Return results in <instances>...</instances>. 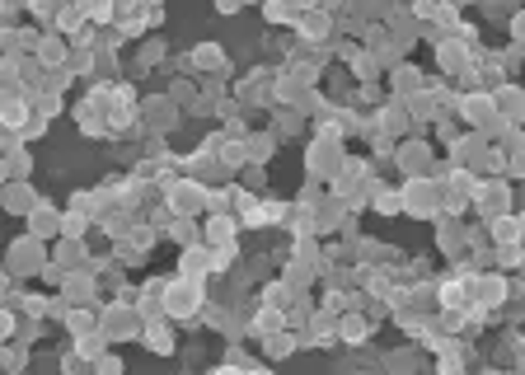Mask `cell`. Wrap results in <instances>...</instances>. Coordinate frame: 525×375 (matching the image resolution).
I'll return each mask as SVG.
<instances>
[{
  "label": "cell",
  "mask_w": 525,
  "mask_h": 375,
  "mask_svg": "<svg viewBox=\"0 0 525 375\" xmlns=\"http://www.w3.org/2000/svg\"><path fill=\"white\" fill-rule=\"evenodd\" d=\"M399 192H404V211H408V216H422V221H436L441 216V178L436 174L408 178Z\"/></svg>",
  "instance_id": "4"
},
{
  "label": "cell",
  "mask_w": 525,
  "mask_h": 375,
  "mask_svg": "<svg viewBox=\"0 0 525 375\" xmlns=\"http://www.w3.org/2000/svg\"><path fill=\"white\" fill-rule=\"evenodd\" d=\"M305 118H310L305 108H295V104H277V108H272V132H277V137H295V132L305 127Z\"/></svg>",
  "instance_id": "23"
},
{
  "label": "cell",
  "mask_w": 525,
  "mask_h": 375,
  "mask_svg": "<svg viewBox=\"0 0 525 375\" xmlns=\"http://www.w3.org/2000/svg\"><path fill=\"white\" fill-rule=\"evenodd\" d=\"M516 366H521V371H525V352H521V356H516Z\"/></svg>",
  "instance_id": "39"
},
{
  "label": "cell",
  "mask_w": 525,
  "mask_h": 375,
  "mask_svg": "<svg viewBox=\"0 0 525 375\" xmlns=\"http://www.w3.org/2000/svg\"><path fill=\"white\" fill-rule=\"evenodd\" d=\"M488 94H492V104H498V113L506 122H525V90L521 85H498Z\"/></svg>",
  "instance_id": "16"
},
{
  "label": "cell",
  "mask_w": 525,
  "mask_h": 375,
  "mask_svg": "<svg viewBox=\"0 0 525 375\" xmlns=\"http://www.w3.org/2000/svg\"><path fill=\"white\" fill-rule=\"evenodd\" d=\"M164 235H169L178 249H188V244L202 239V225H197V216H169V225H164Z\"/></svg>",
  "instance_id": "27"
},
{
  "label": "cell",
  "mask_w": 525,
  "mask_h": 375,
  "mask_svg": "<svg viewBox=\"0 0 525 375\" xmlns=\"http://www.w3.org/2000/svg\"><path fill=\"white\" fill-rule=\"evenodd\" d=\"M137 61H141V71H151V66H160V61H164V43H160V38H151V43H141V52H137Z\"/></svg>",
  "instance_id": "30"
},
{
  "label": "cell",
  "mask_w": 525,
  "mask_h": 375,
  "mask_svg": "<svg viewBox=\"0 0 525 375\" xmlns=\"http://www.w3.org/2000/svg\"><path fill=\"white\" fill-rule=\"evenodd\" d=\"M506 291H512V286L502 282V272H483V277H479V305L502 309V305H506Z\"/></svg>",
  "instance_id": "26"
},
{
  "label": "cell",
  "mask_w": 525,
  "mask_h": 375,
  "mask_svg": "<svg viewBox=\"0 0 525 375\" xmlns=\"http://www.w3.org/2000/svg\"><path fill=\"white\" fill-rule=\"evenodd\" d=\"M52 258L71 272V268H94V258H90V249H85V239H71V235H61L57 239V249H52Z\"/></svg>",
  "instance_id": "18"
},
{
  "label": "cell",
  "mask_w": 525,
  "mask_h": 375,
  "mask_svg": "<svg viewBox=\"0 0 525 375\" xmlns=\"http://www.w3.org/2000/svg\"><path fill=\"white\" fill-rule=\"evenodd\" d=\"M277 132H249L244 137V151H249V165H268V160L277 155Z\"/></svg>",
  "instance_id": "25"
},
{
  "label": "cell",
  "mask_w": 525,
  "mask_h": 375,
  "mask_svg": "<svg viewBox=\"0 0 525 375\" xmlns=\"http://www.w3.org/2000/svg\"><path fill=\"white\" fill-rule=\"evenodd\" d=\"M375 127H380V132H389L394 141H404L408 132H413V113H408V99H399V94H394V99L375 113Z\"/></svg>",
  "instance_id": "14"
},
{
  "label": "cell",
  "mask_w": 525,
  "mask_h": 375,
  "mask_svg": "<svg viewBox=\"0 0 525 375\" xmlns=\"http://www.w3.org/2000/svg\"><path fill=\"white\" fill-rule=\"evenodd\" d=\"M202 305H207V277H184V272H174L169 277V291H164V315L169 319H197L202 315Z\"/></svg>",
  "instance_id": "1"
},
{
  "label": "cell",
  "mask_w": 525,
  "mask_h": 375,
  "mask_svg": "<svg viewBox=\"0 0 525 375\" xmlns=\"http://www.w3.org/2000/svg\"><path fill=\"white\" fill-rule=\"evenodd\" d=\"M169 315H160V319H145V329H141V342L151 352H160V356H174V329L164 324Z\"/></svg>",
  "instance_id": "20"
},
{
  "label": "cell",
  "mask_w": 525,
  "mask_h": 375,
  "mask_svg": "<svg viewBox=\"0 0 525 375\" xmlns=\"http://www.w3.org/2000/svg\"><path fill=\"white\" fill-rule=\"evenodd\" d=\"M474 61H479V57H474V52H469V47L459 43V38H451V34L436 43V66L446 71L451 80H465V75L474 71Z\"/></svg>",
  "instance_id": "8"
},
{
  "label": "cell",
  "mask_w": 525,
  "mask_h": 375,
  "mask_svg": "<svg viewBox=\"0 0 525 375\" xmlns=\"http://www.w3.org/2000/svg\"><path fill=\"white\" fill-rule=\"evenodd\" d=\"M211 5H216L221 14H239V10H244V0H211Z\"/></svg>",
  "instance_id": "36"
},
{
  "label": "cell",
  "mask_w": 525,
  "mask_h": 375,
  "mask_svg": "<svg viewBox=\"0 0 525 375\" xmlns=\"http://www.w3.org/2000/svg\"><path fill=\"white\" fill-rule=\"evenodd\" d=\"M20 137H24V141H38V137H47V118H43V113H33V118H28V127H24Z\"/></svg>",
  "instance_id": "32"
},
{
  "label": "cell",
  "mask_w": 525,
  "mask_h": 375,
  "mask_svg": "<svg viewBox=\"0 0 525 375\" xmlns=\"http://www.w3.org/2000/svg\"><path fill=\"white\" fill-rule=\"evenodd\" d=\"M5 258H10V272H14V277H38L47 263H52V249H47V239H38V235L24 230L20 239L10 244Z\"/></svg>",
  "instance_id": "5"
},
{
  "label": "cell",
  "mask_w": 525,
  "mask_h": 375,
  "mask_svg": "<svg viewBox=\"0 0 525 375\" xmlns=\"http://www.w3.org/2000/svg\"><path fill=\"white\" fill-rule=\"evenodd\" d=\"M291 28H295V34H301L310 47H324L328 38L338 34V20H333L328 10H305V14H301V20H295Z\"/></svg>",
  "instance_id": "10"
},
{
  "label": "cell",
  "mask_w": 525,
  "mask_h": 375,
  "mask_svg": "<svg viewBox=\"0 0 525 375\" xmlns=\"http://www.w3.org/2000/svg\"><path fill=\"white\" fill-rule=\"evenodd\" d=\"M277 329H286V309H277V305H262L258 301V309H254V319H249V338H268V333H277Z\"/></svg>",
  "instance_id": "19"
},
{
  "label": "cell",
  "mask_w": 525,
  "mask_h": 375,
  "mask_svg": "<svg viewBox=\"0 0 525 375\" xmlns=\"http://www.w3.org/2000/svg\"><path fill=\"white\" fill-rule=\"evenodd\" d=\"M164 94H169V99H174L178 108H192V104H197V85H192V80H184V75H178Z\"/></svg>",
  "instance_id": "28"
},
{
  "label": "cell",
  "mask_w": 525,
  "mask_h": 375,
  "mask_svg": "<svg viewBox=\"0 0 525 375\" xmlns=\"http://www.w3.org/2000/svg\"><path fill=\"white\" fill-rule=\"evenodd\" d=\"M239 174H244V188H249V192H268V174H262L258 165H244Z\"/></svg>",
  "instance_id": "31"
},
{
  "label": "cell",
  "mask_w": 525,
  "mask_h": 375,
  "mask_svg": "<svg viewBox=\"0 0 525 375\" xmlns=\"http://www.w3.org/2000/svg\"><path fill=\"white\" fill-rule=\"evenodd\" d=\"M38 202L43 198H38V188H33L28 178H10V184H5V211H10V216H28Z\"/></svg>",
  "instance_id": "15"
},
{
  "label": "cell",
  "mask_w": 525,
  "mask_h": 375,
  "mask_svg": "<svg viewBox=\"0 0 525 375\" xmlns=\"http://www.w3.org/2000/svg\"><path fill=\"white\" fill-rule=\"evenodd\" d=\"M389 75H394V80H389V90L399 94V99H408V94H418V90L427 85V80H422V71L413 66V61H399V66H394Z\"/></svg>",
  "instance_id": "24"
},
{
  "label": "cell",
  "mask_w": 525,
  "mask_h": 375,
  "mask_svg": "<svg viewBox=\"0 0 525 375\" xmlns=\"http://www.w3.org/2000/svg\"><path fill=\"white\" fill-rule=\"evenodd\" d=\"M184 71H197V75H230V57L221 52L216 43H202V47H192V52L184 57Z\"/></svg>",
  "instance_id": "13"
},
{
  "label": "cell",
  "mask_w": 525,
  "mask_h": 375,
  "mask_svg": "<svg viewBox=\"0 0 525 375\" xmlns=\"http://www.w3.org/2000/svg\"><path fill=\"white\" fill-rule=\"evenodd\" d=\"M394 165H399L408 178H418V174H436V155L422 137H404L394 145Z\"/></svg>",
  "instance_id": "7"
},
{
  "label": "cell",
  "mask_w": 525,
  "mask_h": 375,
  "mask_svg": "<svg viewBox=\"0 0 525 375\" xmlns=\"http://www.w3.org/2000/svg\"><path fill=\"white\" fill-rule=\"evenodd\" d=\"M160 198H164V207H169L174 216H202L207 211V184L192 178V174H174L169 184L160 188Z\"/></svg>",
  "instance_id": "2"
},
{
  "label": "cell",
  "mask_w": 525,
  "mask_h": 375,
  "mask_svg": "<svg viewBox=\"0 0 525 375\" xmlns=\"http://www.w3.org/2000/svg\"><path fill=\"white\" fill-rule=\"evenodd\" d=\"M366 202H371L375 211H380V216H399V211H404V192H399V188H385L380 178H371Z\"/></svg>",
  "instance_id": "21"
},
{
  "label": "cell",
  "mask_w": 525,
  "mask_h": 375,
  "mask_svg": "<svg viewBox=\"0 0 525 375\" xmlns=\"http://www.w3.org/2000/svg\"><path fill=\"white\" fill-rule=\"evenodd\" d=\"M178 113H184V108H178V104L169 99V94H155V99H145V104H141V122L151 127V132L169 137L174 127H178Z\"/></svg>",
  "instance_id": "9"
},
{
  "label": "cell",
  "mask_w": 525,
  "mask_h": 375,
  "mask_svg": "<svg viewBox=\"0 0 525 375\" xmlns=\"http://www.w3.org/2000/svg\"><path fill=\"white\" fill-rule=\"evenodd\" d=\"M24 221H28V235H38V239H47V244H52V239H61V225H66V211H57L52 202H47V198H43V202H38V207H33V211H28V216H24Z\"/></svg>",
  "instance_id": "12"
},
{
  "label": "cell",
  "mask_w": 525,
  "mask_h": 375,
  "mask_svg": "<svg viewBox=\"0 0 525 375\" xmlns=\"http://www.w3.org/2000/svg\"><path fill=\"white\" fill-rule=\"evenodd\" d=\"M98 329L108 333V342H131V338H141L145 315L131 301H104L98 305Z\"/></svg>",
  "instance_id": "3"
},
{
  "label": "cell",
  "mask_w": 525,
  "mask_h": 375,
  "mask_svg": "<svg viewBox=\"0 0 525 375\" xmlns=\"http://www.w3.org/2000/svg\"><path fill=\"white\" fill-rule=\"evenodd\" d=\"M239 230H244V221L235 216V211H207V221H202V239L211 244V249H221V244H235Z\"/></svg>",
  "instance_id": "11"
},
{
  "label": "cell",
  "mask_w": 525,
  "mask_h": 375,
  "mask_svg": "<svg viewBox=\"0 0 525 375\" xmlns=\"http://www.w3.org/2000/svg\"><path fill=\"white\" fill-rule=\"evenodd\" d=\"M24 362H28L24 348H10V352H5V366H24Z\"/></svg>",
  "instance_id": "37"
},
{
  "label": "cell",
  "mask_w": 525,
  "mask_h": 375,
  "mask_svg": "<svg viewBox=\"0 0 525 375\" xmlns=\"http://www.w3.org/2000/svg\"><path fill=\"white\" fill-rule=\"evenodd\" d=\"M244 5H268V0H244Z\"/></svg>",
  "instance_id": "38"
},
{
  "label": "cell",
  "mask_w": 525,
  "mask_h": 375,
  "mask_svg": "<svg viewBox=\"0 0 525 375\" xmlns=\"http://www.w3.org/2000/svg\"><path fill=\"white\" fill-rule=\"evenodd\" d=\"M506 178H525V151H512L506 155V169H502Z\"/></svg>",
  "instance_id": "34"
},
{
  "label": "cell",
  "mask_w": 525,
  "mask_h": 375,
  "mask_svg": "<svg viewBox=\"0 0 525 375\" xmlns=\"http://www.w3.org/2000/svg\"><path fill=\"white\" fill-rule=\"evenodd\" d=\"M338 338L348 342V348H361V342L371 338V315H366V309H361V315H352V309H348V315L338 319Z\"/></svg>",
  "instance_id": "22"
},
{
  "label": "cell",
  "mask_w": 525,
  "mask_h": 375,
  "mask_svg": "<svg viewBox=\"0 0 525 375\" xmlns=\"http://www.w3.org/2000/svg\"><path fill=\"white\" fill-rule=\"evenodd\" d=\"M521 282H525V263H521Z\"/></svg>",
  "instance_id": "40"
},
{
  "label": "cell",
  "mask_w": 525,
  "mask_h": 375,
  "mask_svg": "<svg viewBox=\"0 0 525 375\" xmlns=\"http://www.w3.org/2000/svg\"><path fill=\"white\" fill-rule=\"evenodd\" d=\"M474 207H479L483 221L506 216V211H512V178H506V174H488V178H479V188H474Z\"/></svg>",
  "instance_id": "6"
},
{
  "label": "cell",
  "mask_w": 525,
  "mask_h": 375,
  "mask_svg": "<svg viewBox=\"0 0 525 375\" xmlns=\"http://www.w3.org/2000/svg\"><path fill=\"white\" fill-rule=\"evenodd\" d=\"M94 371H104V375H122V356H118V352H104V356L94 362Z\"/></svg>",
  "instance_id": "33"
},
{
  "label": "cell",
  "mask_w": 525,
  "mask_h": 375,
  "mask_svg": "<svg viewBox=\"0 0 525 375\" xmlns=\"http://www.w3.org/2000/svg\"><path fill=\"white\" fill-rule=\"evenodd\" d=\"M90 221H94V216H85V211H66V225H61V235H71V239H85V235H90Z\"/></svg>",
  "instance_id": "29"
},
{
  "label": "cell",
  "mask_w": 525,
  "mask_h": 375,
  "mask_svg": "<svg viewBox=\"0 0 525 375\" xmlns=\"http://www.w3.org/2000/svg\"><path fill=\"white\" fill-rule=\"evenodd\" d=\"M506 28H512L516 47H525V10H516V14H512V24H506Z\"/></svg>",
  "instance_id": "35"
},
{
  "label": "cell",
  "mask_w": 525,
  "mask_h": 375,
  "mask_svg": "<svg viewBox=\"0 0 525 375\" xmlns=\"http://www.w3.org/2000/svg\"><path fill=\"white\" fill-rule=\"evenodd\" d=\"M178 272L184 277H207L211 272V244L197 239V244H188V249H178Z\"/></svg>",
  "instance_id": "17"
}]
</instances>
